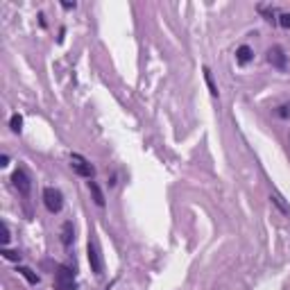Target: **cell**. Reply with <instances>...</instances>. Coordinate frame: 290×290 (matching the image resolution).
I'll return each instance as SVG.
<instances>
[{
    "label": "cell",
    "instance_id": "277c9868",
    "mask_svg": "<svg viewBox=\"0 0 290 290\" xmlns=\"http://www.w3.org/2000/svg\"><path fill=\"white\" fill-rule=\"evenodd\" d=\"M70 166H72V170H75L77 175H82V177H89L91 179V177L95 175V168L91 166L84 157H80V154H72L70 157Z\"/></svg>",
    "mask_w": 290,
    "mask_h": 290
},
{
    "label": "cell",
    "instance_id": "8fae6325",
    "mask_svg": "<svg viewBox=\"0 0 290 290\" xmlns=\"http://www.w3.org/2000/svg\"><path fill=\"white\" fill-rule=\"evenodd\" d=\"M18 272H21V274H23V276H25V279H27V281H30V283H32V285H34V283H39V276H36V274H34V272H32V270H30V267H18Z\"/></svg>",
    "mask_w": 290,
    "mask_h": 290
},
{
    "label": "cell",
    "instance_id": "52a82bcc",
    "mask_svg": "<svg viewBox=\"0 0 290 290\" xmlns=\"http://www.w3.org/2000/svg\"><path fill=\"white\" fill-rule=\"evenodd\" d=\"M72 238H75V229H72V222H63V225H61V243L68 247V245L72 243Z\"/></svg>",
    "mask_w": 290,
    "mask_h": 290
},
{
    "label": "cell",
    "instance_id": "ba28073f",
    "mask_svg": "<svg viewBox=\"0 0 290 290\" xmlns=\"http://www.w3.org/2000/svg\"><path fill=\"white\" fill-rule=\"evenodd\" d=\"M252 57H254V52H252L249 45H240V48L236 50V59H238V63H247Z\"/></svg>",
    "mask_w": 290,
    "mask_h": 290
},
{
    "label": "cell",
    "instance_id": "5bb4252c",
    "mask_svg": "<svg viewBox=\"0 0 290 290\" xmlns=\"http://www.w3.org/2000/svg\"><path fill=\"white\" fill-rule=\"evenodd\" d=\"M3 256L7 258V261H21V254L12 252V249H3Z\"/></svg>",
    "mask_w": 290,
    "mask_h": 290
},
{
    "label": "cell",
    "instance_id": "9c48e42d",
    "mask_svg": "<svg viewBox=\"0 0 290 290\" xmlns=\"http://www.w3.org/2000/svg\"><path fill=\"white\" fill-rule=\"evenodd\" d=\"M89 190L93 193L95 204H98V206H104V195H102V190H100V186L95 184V181H89Z\"/></svg>",
    "mask_w": 290,
    "mask_h": 290
},
{
    "label": "cell",
    "instance_id": "8992f818",
    "mask_svg": "<svg viewBox=\"0 0 290 290\" xmlns=\"http://www.w3.org/2000/svg\"><path fill=\"white\" fill-rule=\"evenodd\" d=\"M267 61H270L274 68H279V70H283V68H285V54H283V50H281L279 45H274V48H270V50H267Z\"/></svg>",
    "mask_w": 290,
    "mask_h": 290
},
{
    "label": "cell",
    "instance_id": "4fadbf2b",
    "mask_svg": "<svg viewBox=\"0 0 290 290\" xmlns=\"http://www.w3.org/2000/svg\"><path fill=\"white\" fill-rule=\"evenodd\" d=\"M204 77H206V84H208V89H211V95H218V89L211 80V70H208V68H204Z\"/></svg>",
    "mask_w": 290,
    "mask_h": 290
},
{
    "label": "cell",
    "instance_id": "e0dca14e",
    "mask_svg": "<svg viewBox=\"0 0 290 290\" xmlns=\"http://www.w3.org/2000/svg\"><path fill=\"white\" fill-rule=\"evenodd\" d=\"M7 163H9V157H7V154H3V157H0V166H7Z\"/></svg>",
    "mask_w": 290,
    "mask_h": 290
},
{
    "label": "cell",
    "instance_id": "6da1fadb",
    "mask_svg": "<svg viewBox=\"0 0 290 290\" xmlns=\"http://www.w3.org/2000/svg\"><path fill=\"white\" fill-rule=\"evenodd\" d=\"M86 256H89V263H91V272L102 274L104 272V258H102V249H100V245H98L95 238H91L89 245H86Z\"/></svg>",
    "mask_w": 290,
    "mask_h": 290
},
{
    "label": "cell",
    "instance_id": "5b68a950",
    "mask_svg": "<svg viewBox=\"0 0 290 290\" xmlns=\"http://www.w3.org/2000/svg\"><path fill=\"white\" fill-rule=\"evenodd\" d=\"M12 181H14V186H16V188H18V193H21V195H30L32 181H30V177H27V172L23 170V168H18V170H14Z\"/></svg>",
    "mask_w": 290,
    "mask_h": 290
},
{
    "label": "cell",
    "instance_id": "7c38bea8",
    "mask_svg": "<svg viewBox=\"0 0 290 290\" xmlns=\"http://www.w3.org/2000/svg\"><path fill=\"white\" fill-rule=\"evenodd\" d=\"M270 199H272V202H274V204H276V206H279V208H281V211H283V213H290V208H288V206H285L283 197H281V195H279V193H272V195H270Z\"/></svg>",
    "mask_w": 290,
    "mask_h": 290
},
{
    "label": "cell",
    "instance_id": "9a60e30c",
    "mask_svg": "<svg viewBox=\"0 0 290 290\" xmlns=\"http://www.w3.org/2000/svg\"><path fill=\"white\" fill-rule=\"evenodd\" d=\"M279 25H281V27H290V14H281Z\"/></svg>",
    "mask_w": 290,
    "mask_h": 290
},
{
    "label": "cell",
    "instance_id": "3957f363",
    "mask_svg": "<svg viewBox=\"0 0 290 290\" xmlns=\"http://www.w3.org/2000/svg\"><path fill=\"white\" fill-rule=\"evenodd\" d=\"M43 204L45 208H48L50 213H59L63 208V195L59 188H54V186H48V188L43 190Z\"/></svg>",
    "mask_w": 290,
    "mask_h": 290
},
{
    "label": "cell",
    "instance_id": "2e32d148",
    "mask_svg": "<svg viewBox=\"0 0 290 290\" xmlns=\"http://www.w3.org/2000/svg\"><path fill=\"white\" fill-rule=\"evenodd\" d=\"M9 238H12V236H9V227H7V225H3V238H0V240H3V245H7V243H9Z\"/></svg>",
    "mask_w": 290,
    "mask_h": 290
},
{
    "label": "cell",
    "instance_id": "30bf717a",
    "mask_svg": "<svg viewBox=\"0 0 290 290\" xmlns=\"http://www.w3.org/2000/svg\"><path fill=\"white\" fill-rule=\"evenodd\" d=\"M9 127H12V131H16V134H21V129H23V118L18 116V113H14V116H12V120H9Z\"/></svg>",
    "mask_w": 290,
    "mask_h": 290
},
{
    "label": "cell",
    "instance_id": "7a4b0ae2",
    "mask_svg": "<svg viewBox=\"0 0 290 290\" xmlns=\"http://www.w3.org/2000/svg\"><path fill=\"white\" fill-rule=\"evenodd\" d=\"M54 288L57 290H75V272L66 265H59L54 272Z\"/></svg>",
    "mask_w": 290,
    "mask_h": 290
}]
</instances>
